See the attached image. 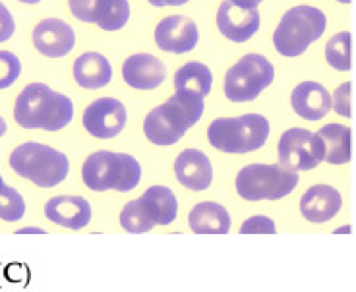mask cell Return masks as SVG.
<instances>
[{
    "label": "cell",
    "mask_w": 356,
    "mask_h": 292,
    "mask_svg": "<svg viewBox=\"0 0 356 292\" xmlns=\"http://www.w3.org/2000/svg\"><path fill=\"white\" fill-rule=\"evenodd\" d=\"M74 116V103L70 97L56 93L44 83H29L16 99L14 118L26 130L58 132L70 124Z\"/></svg>",
    "instance_id": "cell-1"
},
{
    "label": "cell",
    "mask_w": 356,
    "mask_h": 292,
    "mask_svg": "<svg viewBox=\"0 0 356 292\" xmlns=\"http://www.w3.org/2000/svg\"><path fill=\"white\" fill-rule=\"evenodd\" d=\"M188 222L196 234H227L231 230L229 211L215 202L197 204L188 215Z\"/></svg>",
    "instance_id": "cell-21"
},
{
    "label": "cell",
    "mask_w": 356,
    "mask_h": 292,
    "mask_svg": "<svg viewBox=\"0 0 356 292\" xmlns=\"http://www.w3.org/2000/svg\"><path fill=\"white\" fill-rule=\"evenodd\" d=\"M318 136L325 145V159L331 165H345L353 157L350 147V128L343 124H327L321 128Z\"/></svg>",
    "instance_id": "cell-23"
},
{
    "label": "cell",
    "mask_w": 356,
    "mask_h": 292,
    "mask_svg": "<svg viewBox=\"0 0 356 292\" xmlns=\"http://www.w3.org/2000/svg\"><path fill=\"white\" fill-rule=\"evenodd\" d=\"M22 74V63L14 53L0 51V89L14 86Z\"/></svg>",
    "instance_id": "cell-27"
},
{
    "label": "cell",
    "mask_w": 356,
    "mask_h": 292,
    "mask_svg": "<svg viewBox=\"0 0 356 292\" xmlns=\"http://www.w3.org/2000/svg\"><path fill=\"white\" fill-rule=\"evenodd\" d=\"M74 78L86 89L105 88L113 78V68L103 54L86 53L74 63Z\"/></svg>",
    "instance_id": "cell-22"
},
{
    "label": "cell",
    "mask_w": 356,
    "mask_h": 292,
    "mask_svg": "<svg viewBox=\"0 0 356 292\" xmlns=\"http://www.w3.org/2000/svg\"><path fill=\"white\" fill-rule=\"evenodd\" d=\"M72 14L80 22L95 24L105 31H118L128 24V0H70Z\"/></svg>",
    "instance_id": "cell-10"
},
{
    "label": "cell",
    "mask_w": 356,
    "mask_h": 292,
    "mask_svg": "<svg viewBox=\"0 0 356 292\" xmlns=\"http://www.w3.org/2000/svg\"><path fill=\"white\" fill-rule=\"evenodd\" d=\"M273 64L264 54L250 53L242 56L225 76V95L234 103L254 101L266 88L273 83Z\"/></svg>",
    "instance_id": "cell-8"
},
{
    "label": "cell",
    "mask_w": 356,
    "mask_h": 292,
    "mask_svg": "<svg viewBox=\"0 0 356 292\" xmlns=\"http://www.w3.org/2000/svg\"><path fill=\"white\" fill-rule=\"evenodd\" d=\"M35 49L49 58L66 56L76 44V33L66 22L58 18H49L39 22L33 29Z\"/></svg>",
    "instance_id": "cell-14"
},
{
    "label": "cell",
    "mask_w": 356,
    "mask_h": 292,
    "mask_svg": "<svg viewBox=\"0 0 356 292\" xmlns=\"http://www.w3.org/2000/svg\"><path fill=\"white\" fill-rule=\"evenodd\" d=\"M33 232H35V234H44L43 229H29V227H27V229L18 230V234H33Z\"/></svg>",
    "instance_id": "cell-34"
},
{
    "label": "cell",
    "mask_w": 356,
    "mask_h": 292,
    "mask_svg": "<svg viewBox=\"0 0 356 292\" xmlns=\"http://www.w3.org/2000/svg\"><path fill=\"white\" fill-rule=\"evenodd\" d=\"M298 180L296 170L281 165H248L236 177V192L248 202L281 200L293 194Z\"/></svg>",
    "instance_id": "cell-7"
},
{
    "label": "cell",
    "mask_w": 356,
    "mask_h": 292,
    "mask_svg": "<svg viewBox=\"0 0 356 292\" xmlns=\"http://www.w3.org/2000/svg\"><path fill=\"white\" fill-rule=\"evenodd\" d=\"M327 26L325 14L314 6H294L281 18L273 33V44L283 56H300L318 41Z\"/></svg>",
    "instance_id": "cell-6"
},
{
    "label": "cell",
    "mask_w": 356,
    "mask_h": 292,
    "mask_svg": "<svg viewBox=\"0 0 356 292\" xmlns=\"http://www.w3.org/2000/svg\"><path fill=\"white\" fill-rule=\"evenodd\" d=\"M44 215L54 225L80 230L91 221V205L81 195H56L44 205Z\"/></svg>",
    "instance_id": "cell-17"
},
{
    "label": "cell",
    "mask_w": 356,
    "mask_h": 292,
    "mask_svg": "<svg viewBox=\"0 0 356 292\" xmlns=\"http://www.w3.org/2000/svg\"><path fill=\"white\" fill-rule=\"evenodd\" d=\"M291 105L306 120H321L331 111V95L318 81H302L293 89Z\"/></svg>",
    "instance_id": "cell-19"
},
{
    "label": "cell",
    "mask_w": 356,
    "mask_h": 292,
    "mask_svg": "<svg viewBox=\"0 0 356 292\" xmlns=\"http://www.w3.org/2000/svg\"><path fill=\"white\" fill-rule=\"evenodd\" d=\"M10 167L16 175L31 180L39 188H54L66 180L70 163L64 153L54 147L27 142L12 151Z\"/></svg>",
    "instance_id": "cell-4"
},
{
    "label": "cell",
    "mask_w": 356,
    "mask_h": 292,
    "mask_svg": "<svg viewBox=\"0 0 356 292\" xmlns=\"http://www.w3.org/2000/svg\"><path fill=\"white\" fill-rule=\"evenodd\" d=\"M279 165L289 170H312L325 159V145L318 133L291 128L279 140Z\"/></svg>",
    "instance_id": "cell-9"
},
{
    "label": "cell",
    "mask_w": 356,
    "mask_h": 292,
    "mask_svg": "<svg viewBox=\"0 0 356 292\" xmlns=\"http://www.w3.org/2000/svg\"><path fill=\"white\" fill-rule=\"evenodd\" d=\"M26 215V202L16 188H0V219L8 222H16Z\"/></svg>",
    "instance_id": "cell-26"
},
{
    "label": "cell",
    "mask_w": 356,
    "mask_h": 292,
    "mask_svg": "<svg viewBox=\"0 0 356 292\" xmlns=\"http://www.w3.org/2000/svg\"><path fill=\"white\" fill-rule=\"evenodd\" d=\"M83 184L93 192H130L142 180V167L138 159L126 153L97 151L86 159L81 168Z\"/></svg>",
    "instance_id": "cell-3"
},
{
    "label": "cell",
    "mask_w": 356,
    "mask_h": 292,
    "mask_svg": "<svg viewBox=\"0 0 356 292\" xmlns=\"http://www.w3.org/2000/svg\"><path fill=\"white\" fill-rule=\"evenodd\" d=\"M325 60L331 68L341 72H347L353 68V58H350V33L343 31L331 37L330 43L325 47Z\"/></svg>",
    "instance_id": "cell-25"
},
{
    "label": "cell",
    "mask_w": 356,
    "mask_h": 292,
    "mask_svg": "<svg viewBox=\"0 0 356 292\" xmlns=\"http://www.w3.org/2000/svg\"><path fill=\"white\" fill-rule=\"evenodd\" d=\"M138 209L147 221L155 225H170L177 219L178 202L177 195L167 186H152L145 190V194L136 200Z\"/></svg>",
    "instance_id": "cell-20"
},
{
    "label": "cell",
    "mask_w": 356,
    "mask_h": 292,
    "mask_svg": "<svg viewBox=\"0 0 356 292\" xmlns=\"http://www.w3.org/2000/svg\"><path fill=\"white\" fill-rule=\"evenodd\" d=\"M350 81H345V83H341L337 89H335V93H333V99H331V106L335 108V113L341 116H345V118H350L353 116V108H350Z\"/></svg>",
    "instance_id": "cell-29"
},
{
    "label": "cell",
    "mask_w": 356,
    "mask_h": 292,
    "mask_svg": "<svg viewBox=\"0 0 356 292\" xmlns=\"http://www.w3.org/2000/svg\"><path fill=\"white\" fill-rule=\"evenodd\" d=\"M4 186V180H2V175H0V188Z\"/></svg>",
    "instance_id": "cell-37"
},
{
    "label": "cell",
    "mask_w": 356,
    "mask_h": 292,
    "mask_svg": "<svg viewBox=\"0 0 356 292\" xmlns=\"http://www.w3.org/2000/svg\"><path fill=\"white\" fill-rule=\"evenodd\" d=\"M197 41H200L197 26L184 16H169L161 19L155 27V43L165 53H190L196 49Z\"/></svg>",
    "instance_id": "cell-12"
},
{
    "label": "cell",
    "mask_w": 356,
    "mask_h": 292,
    "mask_svg": "<svg viewBox=\"0 0 356 292\" xmlns=\"http://www.w3.org/2000/svg\"><path fill=\"white\" fill-rule=\"evenodd\" d=\"M16 31V24H14V16L10 14V10L0 2V43L8 41L10 37Z\"/></svg>",
    "instance_id": "cell-31"
},
{
    "label": "cell",
    "mask_w": 356,
    "mask_h": 292,
    "mask_svg": "<svg viewBox=\"0 0 356 292\" xmlns=\"http://www.w3.org/2000/svg\"><path fill=\"white\" fill-rule=\"evenodd\" d=\"M204 108L202 95L178 89L167 103L145 116L143 133L155 145H172L202 118Z\"/></svg>",
    "instance_id": "cell-2"
},
{
    "label": "cell",
    "mask_w": 356,
    "mask_h": 292,
    "mask_svg": "<svg viewBox=\"0 0 356 292\" xmlns=\"http://www.w3.org/2000/svg\"><path fill=\"white\" fill-rule=\"evenodd\" d=\"M19 2H24V4H37V2H41V0H19Z\"/></svg>",
    "instance_id": "cell-36"
},
{
    "label": "cell",
    "mask_w": 356,
    "mask_h": 292,
    "mask_svg": "<svg viewBox=\"0 0 356 292\" xmlns=\"http://www.w3.org/2000/svg\"><path fill=\"white\" fill-rule=\"evenodd\" d=\"M213 86V74L202 63H188L182 68H178L175 74V91L184 89L192 91L196 95H209Z\"/></svg>",
    "instance_id": "cell-24"
},
{
    "label": "cell",
    "mask_w": 356,
    "mask_h": 292,
    "mask_svg": "<svg viewBox=\"0 0 356 292\" xmlns=\"http://www.w3.org/2000/svg\"><path fill=\"white\" fill-rule=\"evenodd\" d=\"M122 78L134 89H149L159 88L161 83L167 78V68L161 63L157 56L147 53L132 54L130 58H126L122 66Z\"/></svg>",
    "instance_id": "cell-15"
},
{
    "label": "cell",
    "mask_w": 356,
    "mask_h": 292,
    "mask_svg": "<svg viewBox=\"0 0 356 292\" xmlns=\"http://www.w3.org/2000/svg\"><path fill=\"white\" fill-rule=\"evenodd\" d=\"M120 225L124 227L128 232H147V230L153 229V225L145 217H143L140 209H138V204L136 200L134 202H128L124 205V209L120 213Z\"/></svg>",
    "instance_id": "cell-28"
},
{
    "label": "cell",
    "mask_w": 356,
    "mask_h": 292,
    "mask_svg": "<svg viewBox=\"0 0 356 292\" xmlns=\"http://www.w3.org/2000/svg\"><path fill=\"white\" fill-rule=\"evenodd\" d=\"M6 130H8V126H6V122H4V118L0 116V138L6 133Z\"/></svg>",
    "instance_id": "cell-35"
},
{
    "label": "cell",
    "mask_w": 356,
    "mask_h": 292,
    "mask_svg": "<svg viewBox=\"0 0 356 292\" xmlns=\"http://www.w3.org/2000/svg\"><path fill=\"white\" fill-rule=\"evenodd\" d=\"M259 24L258 8H241L229 0L222 2L217 12V27L232 43H246L254 33H258Z\"/></svg>",
    "instance_id": "cell-13"
},
{
    "label": "cell",
    "mask_w": 356,
    "mask_h": 292,
    "mask_svg": "<svg viewBox=\"0 0 356 292\" xmlns=\"http://www.w3.org/2000/svg\"><path fill=\"white\" fill-rule=\"evenodd\" d=\"M177 180L184 188L204 192L213 182V167L207 155L197 149H184L175 161Z\"/></svg>",
    "instance_id": "cell-16"
},
{
    "label": "cell",
    "mask_w": 356,
    "mask_h": 292,
    "mask_svg": "<svg viewBox=\"0 0 356 292\" xmlns=\"http://www.w3.org/2000/svg\"><path fill=\"white\" fill-rule=\"evenodd\" d=\"M153 6H157V8H161V6H182V4H186V2H190V0H149Z\"/></svg>",
    "instance_id": "cell-32"
},
{
    "label": "cell",
    "mask_w": 356,
    "mask_h": 292,
    "mask_svg": "<svg viewBox=\"0 0 356 292\" xmlns=\"http://www.w3.org/2000/svg\"><path fill=\"white\" fill-rule=\"evenodd\" d=\"M259 232H261V234H275V222L271 221L269 217L256 215V217L248 219V221L241 227V234H259Z\"/></svg>",
    "instance_id": "cell-30"
},
{
    "label": "cell",
    "mask_w": 356,
    "mask_h": 292,
    "mask_svg": "<svg viewBox=\"0 0 356 292\" xmlns=\"http://www.w3.org/2000/svg\"><path fill=\"white\" fill-rule=\"evenodd\" d=\"M269 138V120L250 113L236 118H217L207 128V140L225 153H250L264 147Z\"/></svg>",
    "instance_id": "cell-5"
},
{
    "label": "cell",
    "mask_w": 356,
    "mask_h": 292,
    "mask_svg": "<svg viewBox=\"0 0 356 292\" xmlns=\"http://www.w3.org/2000/svg\"><path fill=\"white\" fill-rule=\"evenodd\" d=\"M337 2H343V4H348L350 0H337Z\"/></svg>",
    "instance_id": "cell-38"
},
{
    "label": "cell",
    "mask_w": 356,
    "mask_h": 292,
    "mask_svg": "<svg viewBox=\"0 0 356 292\" xmlns=\"http://www.w3.org/2000/svg\"><path fill=\"white\" fill-rule=\"evenodd\" d=\"M229 2L241 6V8H258V4L259 2H264V0H229Z\"/></svg>",
    "instance_id": "cell-33"
},
{
    "label": "cell",
    "mask_w": 356,
    "mask_h": 292,
    "mask_svg": "<svg viewBox=\"0 0 356 292\" xmlns=\"http://www.w3.org/2000/svg\"><path fill=\"white\" fill-rule=\"evenodd\" d=\"M343 197L337 188L327 184H316L308 188V192L300 200V211L304 219L310 222H327L331 221L341 209Z\"/></svg>",
    "instance_id": "cell-18"
},
{
    "label": "cell",
    "mask_w": 356,
    "mask_h": 292,
    "mask_svg": "<svg viewBox=\"0 0 356 292\" xmlns=\"http://www.w3.org/2000/svg\"><path fill=\"white\" fill-rule=\"evenodd\" d=\"M83 126L93 138L111 140L124 130L126 108L113 97H101L93 101L83 113Z\"/></svg>",
    "instance_id": "cell-11"
}]
</instances>
